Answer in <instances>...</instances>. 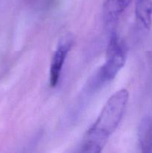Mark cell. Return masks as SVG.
<instances>
[{"instance_id":"1","label":"cell","mask_w":152,"mask_h":153,"mask_svg":"<svg viewBox=\"0 0 152 153\" xmlns=\"http://www.w3.org/2000/svg\"><path fill=\"white\" fill-rule=\"evenodd\" d=\"M129 94L125 89L115 93L107 100L93 125L88 129L82 142L80 152L99 153L122 120Z\"/></svg>"},{"instance_id":"2","label":"cell","mask_w":152,"mask_h":153,"mask_svg":"<svg viewBox=\"0 0 152 153\" xmlns=\"http://www.w3.org/2000/svg\"><path fill=\"white\" fill-rule=\"evenodd\" d=\"M126 49L116 34H113L107 49L106 61L101 68L100 76L103 81L114 79L125 65Z\"/></svg>"},{"instance_id":"3","label":"cell","mask_w":152,"mask_h":153,"mask_svg":"<svg viewBox=\"0 0 152 153\" xmlns=\"http://www.w3.org/2000/svg\"><path fill=\"white\" fill-rule=\"evenodd\" d=\"M74 37L71 34H67L61 39L58 47L52 56L49 72L50 86L54 88L58 85L61 76V70L63 66L67 54L74 45Z\"/></svg>"},{"instance_id":"4","label":"cell","mask_w":152,"mask_h":153,"mask_svg":"<svg viewBox=\"0 0 152 153\" xmlns=\"http://www.w3.org/2000/svg\"><path fill=\"white\" fill-rule=\"evenodd\" d=\"M132 0H107L103 5V16L107 23L115 22Z\"/></svg>"},{"instance_id":"5","label":"cell","mask_w":152,"mask_h":153,"mask_svg":"<svg viewBox=\"0 0 152 153\" xmlns=\"http://www.w3.org/2000/svg\"><path fill=\"white\" fill-rule=\"evenodd\" d=\"M138 140L142 152H152V118L150 117L142 120L138 129Z\"/></svg>"},{"instance_id":"6","label":"cell","mask_w":152,"mask_h":153,"mask_svg":"<svg viewBox=\"0 0 152 153\" xmlns=\"http://www.w3.org/2000/svg\"><path fill=\"white\" fill-rule=\"evenodd\" d=\"M135 13L143 26L149 29L152 23V0H137Z\"/></svg>"}]
</instances>
